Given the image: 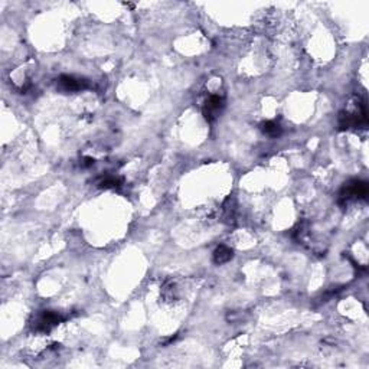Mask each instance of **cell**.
I'll use <instances>...</instances> for the list:
<instances>
[{"mask_svg": "<svg viewBox=\"0 0 369 369\" xmlns=\"http://www.w3.org/2000/svg\"><path fill=\"white\" fill-rule=\"evenodd\" d=\"M62 322V316L58 315L56 312L52 310H44L42 313L35 317V322H33V329L36 332H51L55 326H58Z\"/></svg>", "mask_w": 369, "mask_h": 369, "instance_id": "obj_2", "label": "cell"}, {"mask_svg": "<svg viewBox=\"0 0 369 369\" xmlns=\"http://www.w3.org/2000/svg\"><path fill=\"white\" fill-rule=\"evenodd\" d=\"M224 107H225L224 97H221L218 94H212L207 98V101L204 104V109H202L204 117L208 123H214L219 117V114L222 113Z\"/></svg>", "mask_w": 369, "mask_h": 369, "instance_id": "obj_3", "label": "cell"}, {"mask_svg": "<svg viewBox=\"0 0 369 369\" xmlns=\"http://www.w3.org/2000/svg\"><path fill=\"white\" fill-rule=\"evenodd\" d=\"M261 131L265 134V136H268V137H271V139H275V137H279L280 134H282V126L277 123V121H271V120H268V121H264L262 124H261Z\"/></svg>", "mask_w": 369, "mask_h": 369, "instance_id": "obj_6", "label": "cell"}, {"mask_svg": "<svg viewBox=\"0 0 369 369\" xmlns=\"http://www.w3.org/2000/svg\"><path fill=\"white\" fill-rule=\"evenodd\" d=\"M123 183V180L117 176H103L97 182L98 188L101 189H117Z\"/></svg>", "mask_w": 369, "mask_h": 369, "instance_id": "obj_7", "label": "cell"}, {"mask_svg": "<svg viewBox=\"0 0 369 369\" xmlns=\"http://www.w3.org/2000/svg\"><path fill=\"white\" fill-rule=\"evenodd\" d=\"M56 87L64 93H78L84 91L89 87L87 79L84 78H75L72 75H61L56 79Z\"/></svg>", "mask_w": 369, "mask_h": 369, "instance_id": "obj_4", "label": "cell"}, {"mask_svg": "<svg viewBox=\"0 0 369 369\" xmlns=\"http://www.w3.org/2000/svg\"><path fill=\"white\" fill-rule=\"evenodd\" d=\"M232 257H234V251L231 250L228 245H219L217 247V250L214 251V262L218 265L227 264L232 260Z\"/></svg>", "mask_w": 369, "mask_h": 369, "instance_id": "obj_5", "label": "cell"}, {"mask_svg": "<svg viewBox=\"0 0 369 369\" xmlns=\"http://www.w3.org/2000/svg\"><path fill=\"white\" fill-rule=\"evenodd\" d=\"M369 189L368 183L363 180H349L347 183L342 186L340 192H339V204L340 205H347L349 202H355V201H362L368 198Z\"/></svg>", "mask_w": 369, "mask_h": 369, "instance_id": "obj_1", "label": "cell"}, {"mask_svg": "<svg viewBox=\"0 0 369 369\" xmlns=\"http://www.w3.org/2000/svg\"><path fill=\"white\" fill-rule=\"evenodd\" d=\"M96 163L93 157H82L81 159V167H91Z\"/></svg>", "mask_w": 369, "mask_h": 369, "instance_id": "obj_9", "label": "cell"}, {"mask_svg": "<svg viewBox=\"0 0 369 369\" xmlns=\"http://www.w3.org/2000/svg\"><path fill=\"white\" fill-rule=\"evenodd\" d=\"M235 201L232 198H228L224 204V221H227L228 224H234L235 222Z\"/></svg>", "mask_w": 369, "mask_h": 369, "instance_id": "obj_8", "label": "cell"}]
</instances>
